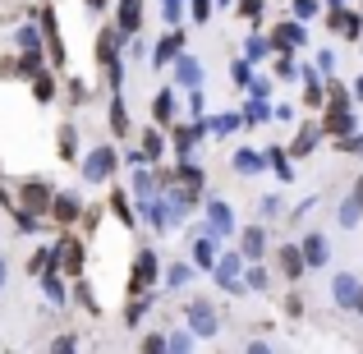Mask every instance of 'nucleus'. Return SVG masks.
<instances>
[{"mask_svg":"<svg viewBox=\"0 0 363 354\" xmlns=\"http://www.w3.org/2000/svg\"><path fill=\"white\" fill-rule=\"evenodd\" d=\"M157 272H161L157 253H152V248H138V258H133V276H129V294H133V299H147V290L157 285Z\"/></svg>","mask_w":363,"mask_h":354,"instance_id":"f257e3e1","label":"nucleus"},{"mask_svg":"<svg viewBox=\"0 0 363 354\" xmlns=\"http://www.w3.org/2000/svg\"><path fill=\"white\" fill-rule=\"evenodd\" d=\"M116 166H120L116 143H101V148H92L88 157H83V179H88V184H101V179H111Z\"/></svg>","mask_w":363,"mask_h":354,"instance_id":"f03ea898","label":"nucleus"},{"mask_svg":"<svg viewBox=\"0 0 363 354\" xmlns=\"http://www.w3.org/2000/svg\"><path fill=\"white\" fill-rule=\"evenodd\" d=\"M23 212L28 216H51V203H55V189H51V179H42V175H33V179H23Z\"/></svg>","mask_w":363,"mask_h":354,"instance_id":"7ed1b4c3","label":"nucleus"},{"mask_svg":"<svg viewBox=\"0 0 363 354\" xmlns=\"http://www.w3.org/2000/svg\"><path fill=\"white\" fill-rule=\"evenodd\" d=\"M184 322H189L194 336H216V309H212V299L194 294V299L184 304Z\"/></svg>","mask_w":363,"mask_h":354,"instance_id":"20e7f679","label":"nucleus"},{"mask_svg":"<svg viewBox=\"0 0 363 354\" xmlns=\"http://www.w3.org/2000/svg\"><path fill=\"white\" fill-rule=\"evenodd\" d=\"M120 42H129V37H124L116 23H106V28L97 33V65H101V70L120 65Z\"/></svg>","mask_w":363,"mask_h":354,"instance_id":"39448f33","label":"nucleus"},{"mask_svg":"<svg viewBox=\"0 0 363 354\" xmlns=\"http://www.w3.org/2000/svg\"><path fill=\"white\" fill-rule=\"evenodd\" d=\"M60 272L74 276V281H83V262H88V248H83V239H60Z\"/></svg>","mask_w":363,"mask_h":354,"instance_id":"423d86ee","label":"nucleus"},{"mask_svg":"<svg viewBox=\"0 0 363 354\" xmlns=\"http://www.w3.org/2000/svg\"><path fill=\"white\" fill-rule=\"evenodd\" d=\"M276 267H281L285 281H299V276L308 272V258H303L299 244H281V248H276Z\"/></svg>","mask_w":363,"mask_h":354,"instance_id":"0eeeda50","label":"nucleus"},{"mask_svg":"<svg viewBox=\"0 0 363 354\" xmlns=\"http://www.w3.org/2000/svg\"><path fill=\"white\" fill-rule=\"evenodd\" d=\"M308 42V33H303L299 18H285V23L272 28V46H281V51H290V46H303Z\"/></svg>","mask_w":363,"mask_h":354,"instance_id":"6e6552de","label":"nucleus"},{"mask_svg":"<svg viewBox=\"0 0 363 354\" xmlns=\"http://www.w3.org/2000/svg\"><path fill=\"white\" fill-rule=\"evenodd\" d=\"M359 290H363V285L350 272H336V281H331V299H336L340 309H359Z\"/></svg>","mask_w":363,"mask_h":354,"instance_id":"1a4fd4ad","label":"nucleus"},{"mask_svg":"<svg viewBox=\"0 0 363 354\" xmlns=\"http://www.w3.org/2000/svg\"><path fill=\"white\" fill-rule=\"evenodd\" d=\"M79 216H83L79 194H55V203H51V221H55V226H74Z\"/></svg>","mask_w":363,"mask_h":354,"instance_id":"9d476101","label":"nucleus"},{"mask_svg":"<svg viewBox=\"0 0 363 354\" xmlns=\"http://www.w3.org/2000/svg\"><path fill=\"white\" fill-rule=\"evenodd\" d=\"M116 28L124 37H133L143 28V0H120L116 5Z\"/></svg>","mask_w":363,"mask_h":354,"instance_id":"9b49d317","label":"nucleus"},{"mask_svg":"<svg viewBox=\"0 0 363 354\" xmlns=\"http://www.w3.org/2000/svg\"><path fill=\"white\" fill-rule=\"evenodd\" d=\"M331 28H336L345 42H359V37H363V18L350 14V9H331Z\"/></svg>","mask_w":363,"mask_h":354,"instance_id":"f8f14e48","label":"nucleus"},{"mask_svg":"<svg viewBox=\"0 0 363 354\" xmlns=\"http://www.w3.org/2000/svg\"><path fill=\"white\" fill-rule=\"evenodd\" d=\"M179 51H184V33H166L157 46H152V65L161 70V65H166V60H175Z\"/></svg>","mask_w":363,"mask_h":354,"instance_id":"ddd939ff","label":"nucleus"},{"mask_svg":"<svg viewBox=\"0 0 363 354\" xmlns=\"http://www.w3.org/2000/svg\"><path fill=\"white\" fill-rule=\"evenodd\" d=\"M207 216H212V231L216 235H230L235 231V207L221 203V198H212V203H207Z\"/></svg>","mask_w":363,"mask_h":354,"instance_id":"4468645a","label":"nucleus"},{"mask_svg":"<svg viewBox=\"0 0 363 354\" xmlns=\"http://www.w3.org/2000/svg\"><path fill=\"white\" fill-rule=\"evenodd\" d=\"M240 253L248 258V262H257V258L267 253V231H262V226H248V231H244V239H240Z\"/></svg>","mask_w":363,"mask_h":354,"instance_id":"2eb2a0df","label":"nucleus"},{"mask_svg":"<svg viewBox=\"0 0 363 354\" xmlns=\"http://www.w3.org/2000/svg\"><path fill=\"white\" fill-rule=\"evenodd\" d=\"M322 133H327V129H318V124H303V129L294 133V143H290V157H308V152L318 148Z\"/></svg>","mask_w":363,"mask_h":354,"instance_id":"dca6fc26","label":"nucleus"},{"mask_svg":"<svg viewBox=\"0 0 363 354\" xmlns=\"http://www.w3.org/2000/svg\"><path fill=\"white\" fill-rule=\"evenodd\" d=\"M42 33H46V42H51V60H55V65H65V46H60V23H55V14H51V9H42Z\"/></svg>","mask_w":363,"mask_h":354,"instance_id":"f3484780","label":"nucleus"},{"mask_svg":"<svg viewBox=\"0 0 363 354\" xmlns=\"http://www.w3.org/2000/svg\"><path fill=\"white\" fill-rule=\"evenodd\" d=\"M327 133H336V138H350L354 133V111H327V124H322Z\"/></svg>","mask_w":363,"mask_h":354,"instance_id":"a211bd4d","label":"nucleus"},{"mask_svg":"<svg viewBox=\"0 0 363 354\" xmlns=\"http://www.w3.org/2000/svg\"><path fill=\"white\" fill-rule=\"evenodd\" d=\"M175 79L179 83H203V65H198V55H179V65H175Z\"/></svg>","mask_w":363,"mask_h":354,"instance_id":"6ab92c4d","label":"nucleus"},{"mask_svg":"<svg viewBox=\"0 0 363 354\" xmlns=\"http://www.w3.org/2000/svg\"><path fill=\"white\" fill-rule=\"evenodd\" d=\"M152 120H157V124H170V120H175V92H157V101H152Z\"/></svg>","mask_w":363,"mask_h":354,"instance_id":"aec40b11","label":"nucleus"},{"mask_svg":"<svg viewBox=\"0 0 363 354\" xmlns=\"http://www.w3.org/2000/svg\"><path fill=\"white\" fill-rule=\"evenodd\" d=\"M111 212H116V221L120 226H133L138 216H133V207H129V194L124 189H111Z\"/></svg>","mask_w":363,"mask_h":354,"instance_id":"412c9836","label":"nucleus"},{"mask_svg":"<svg viewBox=\"0 0 363 354\" xmlns=\"http://www.w3.org/2000/svg\"><path fill=\"white\" fill-rule=\"evenodd\" d=\"M299 248H303V258H308V267H322V262H327V239H322V235H308Z\"/></svg>","mask_w":363,"mask_h":354,"instance_id":"4be33fe9","label":"nucleus"},{"mask_svg":"<svg viewBox=\"0 0 363 354\" xmlns=\"http://www.w3.org/2000/svg\"><path fill=\"white\" fill-rule=\"evenodd\" d=\"M198 124H175V152L179 157H189V152H194V143H198Z\"/></svg>","mask_w":363,"mask_h":354,"instance_id":"5701e85b","label":"nucleus"},{"mask_svg":"<svg viewBox=\"0 0 363 354\" xmlns=\"http://www.w3.org/2000/svg\"><path fill=\"white\" fill-rule=\"evenodd\" d=\"M55 138H60V157L65 161L79 157V129H74V124H60V133H55Z\"/></svg>","mask_w":363,"mask_h":354,"instance_id":"b1692460","label":"nucleus"},{"mask_svg":"<svg viewBox=\"0 0 363 354\" xmlns=\"http://www.w3.org/2000/svg\"><path fill=\"white\" fill-rule=\"evenodd\" d=\"M18 65H23V79H42V74H46V55L42 51H23Z\"/></svg>","mask_w":363,"mask_h":354,"instance_id":"393cba45","label":"nucleus"},{"mask_svg":"<svg viewBox=\"0 0 363 354\" xmlns=\"http://www.w3.org/2000/svg\"><path fill=\"white\" fill-rule=\"evenodd\" d=\"M359 221H363V203H359V198H345V203H340V226L354 231Z\"/></svg>","mask_w":363,"mask_h":354,"instance_id":"a878e982","label":"nucleus"},{"mask_svg":"<svg viewBox=\"0 0 363 354\" xmlns=\"http://www.w3.org/2000/svg\"><path fill=\"white\" fill-rule=\"evenodd\" d=\"M161 152H166V138H161L157 129H143V157H147V161H157Z\"/></svg>","mask_w":363,"mask_h":354,"instance_id":"bb28decb","label":"nucleus"},{"mask_svg":"<svg viewBox=\"0 0 363 354\" xmlns=\"http://www.w3.org/2000/svg\"><path fill=\"white\" fill-rule=\"evenodd\" d=\"M111 129H116V138H124V133H129V111H124L120 97L111 101Z\"/></svg>","mask_w":363,"mask_h":354,"instance_id":"cd10ccee","label":"nucleus"},{"mask_svg":"<svg viewBox=\"0 0 363 354\" xmlns=\"http://www.w3.org/2000/svg\"><path fill=\"white\" fill-rule=\"evenodd\" d=\"M138 354H170V341L161 336V331H152V336H143V345H138Z\"/></svg>","mask_w":363,"mask_h":354,"instance_id":"c85d7f7f","label":"nucleus"},{"mask_svg":"<svg viewBox=\"0 0 363 354\" xmlns=\"http://www.w3.org/2000/svg\"><path fill=\"white\" fill-rule=\"evenodd\" d=\"M179 184H184V189H194V194H198V189H203V170H198V166H189V161H184V166H179Z\"/></svg>","mask_w":363,"mask_h":354,"instance_id":"c756f323","label":"nucleus"},{"mask_svg":"<svg viewBox=\"0 0 363 354\" xmlns=\"http://www.w3.org/2000/svg\"><path fill=\"white\" fill-rule=\"evenodd\" d=\"M194 262H198V267H212V272H216V253H212V239H198V244H194Z\"/></svg>","mask_w":363,"mask_h":354,"instance_id":"7c9ffc66","label":"nucleus"},{"mask_svg":"<svg viewBox=\"0 0 363 354\" xmlns=\"http://www.w3.org/2000/svg\"><path fill=\"white\" fill-rule=\"evenodd\" d=\"M33 97H37V101H51V97H55V79H51V74L33 79Z\"/></svg>","mask_w":363,"mask_h":354,"instance_id":"2f4dec72","label":"nucleus"},{"mask_svg":"<svg viewBox=\"0 0 363 354\" xmlns=\"http://www.w3.org/2000/svg\"><path fill=\"white\" fill-rule=\"evenodd\" d=\"M51 354H79V336H74V331L55 336V341H51Z\"/></svg>","mask_w":363,"mask_h":354,"instance_id":"473e14b6","label":"nucleus"},{"mask_svg":"<svg viewBox=\"0 0 363 354\" xmlns=\"http://www.w3.org/2000/svg\"><path fill=\"white\" fill-rule=\"evenodd\" d=\"M42 37L46 33H37V28H18V46L23 51H42Z\"/></svg>","mask_w":363,"mask_h":354,"instance_id":"72a5a7b5","label":"nucleus"},{"mask_svg":"<svg viewBox=\"0 0 363 354\" xmlns=\"http://www.w3.org/2000/svg\"><path fill=\"white\" fill-rule=\"evenodd\" d=\"M244 285H248V290H267V285H272V276H267V267H248Z\"/></svg>","mask_w":363,"mask_h":354,"instance_id":"f704fd0d","label":"nucleus"},{"mask_svg":"<svg viewBox=\"0 0 363 354\" xmlns=\"http://www.w3.org/2000/svg\"><path fill=\"white\" fill-rule=\"evenodd\" d=\"M189 276H194V267H189V262H179V267H170V276H166V285H170V290H179V285H184V281H189Z\"/></svg>","mask_w":363,"mask_h":354,"instance_id":"c9c22d12","label":"nucleus"},{"mask_svg":"<svg viewBox=\"0 0 363 354\" xmlns=\"http://www.w3.org/2000/svg\"><path fill=\"white\" fill-rule=\"evenodd\" d=\"M74 290H79V304H83V309H88V313H97V309H101V304H97V294H92V285H88V281H79V285H74Z\"/></svg>","mask_w":363,"mask_h":354,"instance_id":"e433bc0d","label":"nucleus"},{"mask_svg":"<svg viewBox=\"0 0 363 354\" xmlns=\"http://www.w3.org/2000/svg\"><path fill=\"white\" fill-rule=\"evenodd\" d=\"M170 354H194V336H189V331H175V336H170Z\"/></svg>","mask_w":363,"mask_h":354,"instance_id":"4c0bfd02","label":"nucleus"},{"mask_svg":"<svg viewBox=\"0 0 363 354\" xmlns=\"http://www.w3.org/2000/svg\"><path fill=\"white\" fill-rule=\"evenodd\" d=\"M147 189H157V179H152L147 170H138V175H133V194H138L143 203H147Z\"/></svg>","mask_w":363,"mask_h":354,"instance_id":"58836bf2","label":"nucleus"},{"mask_svg":"<svg viewBox=\"0 0 363 354\" xmlns=\"http://www.w3.org/2000/svg\"><path fill=\"white\" fill-rule=\"evenodd\" d=\"M18 74H23V65L14 55H0V79H18Z\"/></svg>","mask_w":363,"mask_h":354,"instance_id":"ea45409f","label":"nucleus"},{"mask_svg":"<svg viewBox=\"0 0 363 354\" xmlns=\"http://www.w3.org/2000/svg\"><path fill=\"white\" fill-rule=\"evenodd\" d=\"M313 14H318V0H294V18H299V23L313 18Z\"/></svg>","mask_w":363,"mask_h":354,"instance_id":"a19ab883","label":"nucleus"},{"mask_svg":"<svg viewBox=\"0 0 363 354\" xmlns=\"http://www.w3.org/2000/svg\"><path fill=\"white\" fill-rule=\"evenodd\" d=\"M189 9H194V23H207V14H212V0H189Z\"/></svg>","mask_w":363,"mask_h":354,"instance_id":"79ce46f5","label":"nucleus"},{"mask_svg":"<svg viewBox=\"0 0 363 354\" xmlns=\"http://www.w3.org/2000/svg\"><path fill=\"white\" fill-rule=\"evenodd\" d=\"M285 313H290V318H303V294H285Z\"/></svg>","mask_w":363,"mask_h":354,"instance_id":"37998d69","label":"nucleus"},{"mask_svg":"<svg viewBox=\"0 0 363 354\" xmlns=\"http://www.w3.org/2000/svg\"><path fill=\"white\" fill-rule=\"evenodd\" d=\"M262 5H267V0H240V14L244 18H257V14H262Z\"/></svg>","mask_w":363,"mask_h":354,"instance_id":"c03bdc74","label":"nucleus"},{"mask_svg":"<svg viewBox=\"0 0 363 354\" xmlns=\"http://www.w3.org/2000/svg\"><path fill=\"white\" fill-rule=\"evenodd\" d=\"M69 101H88V83L83 79H69Z\"/></svg>","mask_w":363,"mask_h":354,"instance_id":"a18cd8bd","label":"nucleus"},{"mask_svg":"<svg viewBox=\"0 0 363 354\" xmlns=\"http://www.w3.org/2000/svg\"><path fill=\"white\" fill-rule=\"evenodd\" d=\"M235 166H240V170H257V166H262V157H253V152H240V157H235Z\"/></svg>","mask_w":363,"mask_h":354,"instance_id":"49530a36","label":"nucleus"},{"mask_svg":"<svg viewBox=\"0 0 363 354\" xmlns=\"http://www.w3.org/2000/svg\"><path fill=\"white\" fill-rule=\"evenodd\" d=\"M46 299H51V304L65 299V290H60V281H55V276H46Z\"/></svg>","mask_w":363,"mask_h":354,"instance_id":"de8ad7c7","label":"nucleus"},{"mask_svg":"<svg viewBox=\"0 0 363 354\" xmlns=\"http://www.w3.org/2000/svg\"><path fill=\"white\" fill-rule=\"evenodd\" d=\"M336 148H340V152H363V138H359V133H350V138L336 143Z\"/></svg>","mask_w":363,"mask_h":354,"instance_id":"09e8293b","label":"nucleus"},{"mask_svg":"<svg viewBox=\"0 0 363 354\" xmlns=\"http://www.w3.org/2000/svg\"><path fill=\"white\" fill-rule=\"evenodd\" d=\"M303 101H308V106H318V101H322V88L313 79H308V88H303Z\"/></svg>","mask_w":363,"mask_h":354,"instance_id":"8fccbe9b","label":"nucleus"},{"mask_svg":"<svg viewBox=\"0 0 363 354\" xmlns=\"http://www.w3.org/2000/svg\"><path fill=\"white\" fill-rule=\"evenodd\" d=\"M276 74H281V79H294V65H290V55H281V60H276Z\"/></svg>","mask_w":363,"mask_h":354,"instance_id":"3c124183","label":"nucleus"},{"mask_svg":"<svg viewBox=\"0 0 363 354\" xmlns=\"http://www.w3.org/2000/svg\"><path fill=\"white\" fill-rule=\"evenodd\" d=\"M235 124H240V120H235V116H221V120H216V124H212V129H216V133H230V129H235Z\"/></svg>","mask_w":363,"mask_h":354,"instance_id":"603ef678","label":"nucleus"},{"mask_svg":"<svg viewBox=\"0 0 363 354\" xmlns=\"http://www.w3.org/2000/svg\"><path fill=\"white\" fill-rule=\"evenodd\" d=\"M244 354H272V345H262V341H248V350Z\"/></svg>","mask_w":363,"mask_h":354,"instance_id":"864d4df0","label":"nucleus"},{"mask_svg":"<svg viewBox=\"0 0 363 354\" xmlns=\"http://www.w3.org/2000/svg\"><path fill=\"white\" fill-rule=\"evenodd\" d=\"M9 281V262H5V253H0V285Z\"/></svg>","mask_w":363,"mask_h":354,"instance_id":"5fc2aeb1","label":"nucleus"},{"mask_svg":"<svg viewBox=\"0 0 363 354\" xmlns=\"http://www.w3.org/2000/svg\"><path fill=\"white\" fill-rule=\"evenodd\" d=\"M354 198L363 203V175H354Z\"/></svg>","mask_w":363,"mask_h":354,"instance_id":"6e6d98bb","label":"nucleus"},{"mask_svg":"<svg viewBox=\"0 0 363 354\" xmlns=\"http://www.w3.org/2000/svg\"><path fill=\"white\" fill-rule=\"evenodd\" d=\"M101 5H106V0H88V9H101Z\"/></svg>","mask_w":363,"mask_h":354,"instance_id":"4d7b16f0","label":"nucleus"},{"mask_svg":"<svg viewBox=\"0 0 363 354\" xmlns=\"http://www.w3.org/2000/svg\"><path fill=\"white\" fill-rule=\"evenodd\" d=\"M354 313H359V318H363V290H359V309H354Z\"/></svg>","mask_w":363,"mask_h":354,"instance_id":"13d9d810","label":"nucleus"},{"mask_svg":"<svg viewBox=\"0 0 363 354\" xmlns=\"http://www.w3.org/2000/svg\"><path fill=\"white\" fill-rule=\"evenodd\" d=\"M327 5H331V9H340V5H345V0H327Z\"/></svg>","mask_w":363,"mask_h":354,"instance_id":"bf43d9fd","label":"nucleus"},{"mask_svg":"<svg viewBox=\"0 0 363 354\" xmlns=\"http://www.w3.org/2000/svg\"><path fill=\"white\" fill-rule=\"evenodd\" d=\"M161 5H179V0H161Z\"/></svg>","mask_w":363,"mask_h":354,"instance_id":"052dcab7","label":"nucleus"},{"mask_svg":"<svg viewBox=\"0 0 363 354\" xmlns=\"http://www.w3.org/2000/svg\"><path fill=\"white\" fill-rule=\"evenodd\" d=\"M216 5H230V0H216Z\"/></svg>","mask_w":363,"mask_h":354,"instance_id":"680f3d73","label":"nucleus"}]
</instances>
